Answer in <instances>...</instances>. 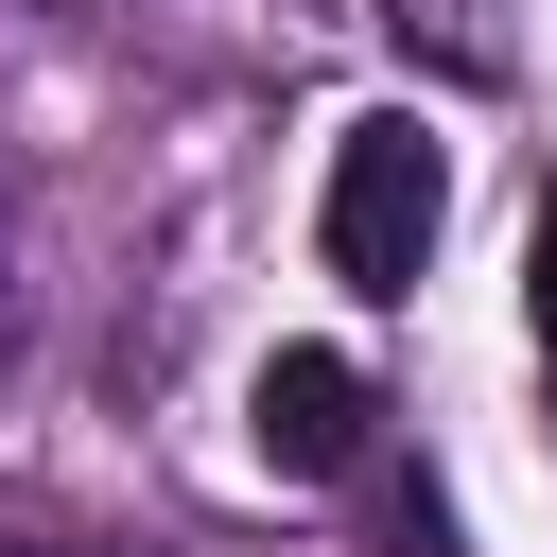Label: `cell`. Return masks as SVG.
<instances>
[{
  "label": "cell",
  "mask_w": 557,
  "mask_h": 557,
  "mask_svg": "<svg viewBox=\"0 0 557 557\" xmlns=\"http://www.w3.org/2000/svg\"><path fill=\"white\" fill-rule=\"evenodd\" d=\"M435 226H453V157H435V122H418V104H366V122L331 139V191H313L331 278H348V296H418Z\"/></svg>",
  "instance_id": "6da1fadb"
},
{
  "label": "cell",
  "mask_w": 557,
  "mask_h": 557,
  "mask_svg": "<svg viewBox=\"0 0 557 557\" xmlns=\"http://www.w3.org/2000/svg\"><path fill=\"white\" fill-rule=\"evenodd\" d=\"M244 418H261V470H348L383 400H366V366H348V348H261Z\"/></svg>",
  "instance_id": "7a4b0ae2"
},
{
  "label": "cell",
  "mask_w": 557,
  "mask_h": 557,
  "mask_svg": "<svg viewBox=\"0 0 557 557\" xmlns=\"http://www.w3.org/2000/svg\"><path fill=\"white\" fill-rule=\"evenodd\" d=\"M522 313H540V348H557V209H540V244H522Z\"/></svg>",
  "instance_id": "3957f363"
},
{
  "label": "cell",
  "mask_w": 557,
  "mask_h": 557,
  "mask_svg": "<svg viewBox=\"0 0 557 557\" xmlns=\"http://www.w3.org/2000/svg\"><path fill=\"white\" fill-rule=\"evenodd\" d=\"M0 348H17V261H0Z\"/></svg>",
  "instance_id": "277c9868"
}]
</instances>
